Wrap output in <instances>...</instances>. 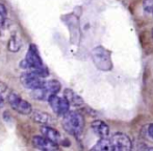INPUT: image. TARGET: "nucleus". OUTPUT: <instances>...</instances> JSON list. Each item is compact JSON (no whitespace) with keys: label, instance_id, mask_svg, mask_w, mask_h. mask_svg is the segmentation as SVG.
<instances>
[{"label":"nucleus","instance_id":"4","mask_svg":"<svg viewBox=\"0 0 153 151\" xmlns=\"http://www.w3.org/2000/svg\"><path fill=\"white\" fill-rule=\"evenodd\" d=\"M8 103L15 112L21 114V115H30L32 112V106L30 103L23 99L20 95L14 92L10 93L8 95Z\"/></svg>","mask_w":153,"mask_h":151},{"label":"nucleus","instance_id":"3","mask_svg":"<svg viewBox=\"0 0 153 151\" xmlns=\"http://www.w3.org/2000/svg\"><path fill=\"white\" fill-rule=\"evenodd\" d=\"M20 67L22 69L29 71L40 70V69L45 68L38 48H36V46L34 44H31L29 46L25 59L20 62Z\"/></svg>","mask_w":153,"mask_h":151},{"label":"nucleus","instance_id":"16","mask_svg":"<svg viewBox=\"0 0 153 151\" xmlns=\"http://www.w3.org/2000/svg\"><path fill=\"white\" fill-rule=\"evenodd\" d=\"M6 14H7V12H6V8H5V6H4V4L0 3V26H1L4 23V21H5Z\"/></svg>","mask_w":153,"mask_h":151},{"label":"nucleus","instance_id":"8","mask_svg":"<svg viewBox=\"0 0 153 151\" xmlns=\"http://www.w3.org/2000/svg\"><path fill=\"white\" fill-rule=\"evenodd\" d=\"M33 145L38 148L39 150L43 151H55L59 150V144L50 141L44 135H36L32 139Z\"/></svg>","mask_w":153,"mask_h":151},{"label":"nucleus","instance_id":"1","mask_svg":"<svg viewBox=\"0 0 153 151\" xmlns=\"http://www.w3.org/2000/svg\"><path fill=\"white\" fill-rule=\"evenodd\" d=\"M62 125L64 129L74 137H79L85 127V118L76 111H68L62 116Z\"/></svg>","mask_w":153,"mask_h":151},{"label":"nucleus","instance_id":"7","mask_svg":"<svg viewBox=\"0 0 153 151\" xmlns=\"http://www.w3.org/2000/svg\"><path fill=\"white\" fill-rule=\"evenodd\" d=\"M43 81L44 80L32 71H27V72L22 73L20 76V83H22L23 87L29 90L41 88L43 85Z\"/></svg>","mask_w":153,"mask_h":151},{"label":"nucleus","instance_id":"15","mask_svg":"<svg viewBox=\"0 0 153 151\" xmlns=\"http://www.w3.org/2000/svg\"><path fill=\"white\" fill-rule=\"evenodd\" d=\"M21 47V42L18 40L17 36H12V39L10 40V43H8V50L12 51V52H16L20 49Z\"/></svg>","mask_w":153,"mask_h":151},{"label":"nucleus","instance_id":"12","mask_svg":"<svg viewBox=\"0 0 153 151\" xmlns=\"http://www.w3.org/2000/svg\"><path fill=\"white\" fill-rule=\"evenodd\" d=\"M64 95H65V98L69 101L70 105H74V106H80V105L83 104V100L78 94L72 91L71 89H66L64 92Z\"/></svg>","mask_w":153,"mask_h":151},{"label":"nucleus","instance_id":"19","mask_svg":"<svg viewBox=\"0 0 153 151\" xmlns=\"http://www.w3.org/2000/svg\"><path fill=\"white\" fill-rule=\"evenodd\" d=\"M3 105V98H2V96L0 95V107Z\"/></svg>","mask_w":153,"mask_h":151},{"label":"nucleus","instance_id":"18","mask_svg":"<svg viewBox=\"0 0 153 151\" xmlns=\"http://www.w3.org/2000/svg\"><path fill=\"white\" fill-rule=\"evenodd\" d=\"M148 135H150L151 139H153V124H150L148 127Z\"/></svg>","mask_w":153,"mask_h":151},{"label":"nucleus","instance_id":"9","mask_svg":"<svg viewBox=\"0 0 153 151\" xmlns=\"http://www.w3.org/2000/svg\"><path fill=\"white\" fill-rule=\"evenodd\" d=\"M93 131L99 138H107L109 135V127L105 122L101 120H96L92 122L91 125Z\"/></svg>","mask_w":153,"mask_h":151},{"label":"nucleus","instance_id":"20","mask_svg":"<svg viewBox=\"0 0 153 151\" xmlns=\"http://www.w3.org/2000/svg\"><path fill=\"white\" fill-rule=\"evenodd\" d=\"M152 38H153V28H152Z\"/></svg>","mask_w":153,"mask_h":151},{"label":"nucleus","instance_id":"6","mask_svg":"<svg viewBox=\"0 0 153 151\" xmlns=\"http://www.w3.org/2000/svg\"><path fill=\"white\" fill-rule=\"evenodd\" d=\"M48 103L52 109L53 113L57 116H64L70 109V103L65 97H59L56 94H52L48 97Z\"/></svg>","mask_w":153,"mask_h":151},{"label":"nucleus","instance_id":"11","mask_svg":"<svg viewBox=\"0 0 153 151\" xmlns=\"http://www.w3.org/2000/svg\"><path fill=\"white\" fill-rule=\"evenodd\" d=\"M41 88L50 96V95H52V94H57V93L61 91L62 86H61V83H59V81L55 80V79H52V80H44Z\"/></svg>","mask_w":153,"mask_h":151},{"label":"nucleus","instance_id":"17","mask_svg":"<svg viewBox=\"0 0 153 151\" xmlns=\"http://www.w3.org/2000/svg\"><path fill=\"white\" fill-rule=\"evenodd\" d=\"M143 6L146 12H153V0H144Z\"/></svg>","mask_w":153,"mask_h":151},{"label":"nucleus","instance_id":"2","mask_svg":"<svg viewBox=\"0 0 153 151\" xmlns=\"http://www.w3.org/2000/svg\"><path fill=\"white\" fill-rule=\"evenodd\" d=\"M92 60L95 67L101 71H111L113 69L111 53L102 46H97L91 51Z\"/></svg>","mask_w":153,"mask_h":151},{"label":"nucleus","instance_id":"13","mask_svg":"<svg viewBox=\"0 0 153 151\" xmlns=\"http://www.w3.org/2000/svg\"><path fill=\"white\" fill-rule=\"evenodd\" d=\"M32 119L34 122L39 123V124H43V125H47L52 121V118L48 115L47 113L44 112H40V111H32Z\"/></svg>","mask_w":153,"mask_h":151},{"label":"nucleus","instance_id":"5","mask_svg":"<svg viewBox=\"0 0 153 151\" xmlns=\"http://www.w3.org/2000/svg\"><path fill=\"white\" fill-rule=\"evenodd\" d=\"M111 151H130L132 149V142L125 133L117 132L109 138Z\"/></svg>","mask_w":153,"mask_h":151},{"label":"nucleus","instance_id":"10","mask_svg":"<svg viewBox=\"0 0 153 151\" xmlns=\"http://www.w3.org/2000/svg\"><path fill=\"white\" fill-rule=\"evenodd\" d=\"M41 132H42V135H44L45 138H47V139L50 140V141L54 142V143H56V144L61 143V141H62L61 135H59V132L56 129L52 128V127H50V126L44 125V126L41 127Z\"/></svg>","mask_w":153,"mask_h":151},{"label":"nucleus","instance_id":"14","mask_svg":"<svg viewBox=\"0 0 153 151\" xmlns=\"http://www.w3.org/2000/svg\"><path fill=\"white\" fill-rule=\"evenodd\" d=\"M91 150L93 151H111V145L108 137L107 138H101L99 142H97Z\"/></svg>","mask_w":153,"mask_h":151}]
</instances>
